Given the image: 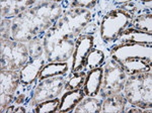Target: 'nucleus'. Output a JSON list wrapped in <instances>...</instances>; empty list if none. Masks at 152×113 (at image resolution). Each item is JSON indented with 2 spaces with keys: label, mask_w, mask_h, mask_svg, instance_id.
Instances as JSON below:
<instances>
[{
  "label": "nucleus",
  "mask_w": 152,
  "mask_h": 113,
  "mask_svg": "<svg viewBox=\"0 0 152 113\" xmlns=\"http://www.w3.org/2000/svg\"><path fill=\"white\" fill-rule=\"evenodd\" d=\"M152 33H144L133 28H128L120 33L117 38L120 45H143L151 46Z\"/></svg>",
  "instance_id": "11"
},
{
  "label": "nucleus",
  "mask_w": 152,
  "mask_h": 113,
  "mask_svg": "<svg viewBox=\"0 0 152 113\" xmlns=\"http://www.w3.org/2000/svg\"><path fill=\"white\" fill-rule=\"evenodd\" d=\"M72 77L69 80L66 81L65 83V90L66 91H71L75 89H79V88L83 87L84 84L85 78H86V72L81 71V72H75L72 73Z\"/></svg>",
  "instance_id": "21"
},
{
  "label": "nucleus",
  "mask_w": 152,
  "mask_h": 113,
  "mask_svg": "<svg viewBox=\"0 0 152 113\" xmlns=\"http://www.w3.org/2000/svg\"><path fill=\"white\" fill-rule=\"evenodd\" d=\"M102 69H104L102 84L99 95H100L104 99L105 97L123 91L127 78L125 71L113 59L105 64Z\"/></svg>",
  "instance_id": "5"
},
{
  "label": "nucleus",
  "mask_w": 152,
  "mask_h": 113,
  "mask_svg": "<svg viewBox=\"0 0 152 113\" xmlns=\"http://www.w3.org/2000/svg\"><path fill=\"white\" fill-rule=\"evenodd\" d=\"M84 98L79 104L74 108V111L76 112H87V113H99L102 112V101L100 99L94 97Z\"/></svg>",
  "instance_id": "17"
},
{
  "label": "nucleus",
  "mask_w": 152,
  "mask_h": 113,
  "mask_svg": "<svg viewBox=\"0 0 152 113\" xmlns=\"http://www.w3.org/2000/svg\"><path fill=\"white\" fill-rule=\"evenodd\" d=\"M102 76H104L102 67L90 70L86 73V78L83 84V91L86 96L96 97L99 95L102 84Z\"/></svg>",
  "instance_id": "12"
},
{
  "label": "nucleus",
  "mask_w": 152,
  "mask_h": 113,
  "mask_svg": "<svg viewBox=\"0 0 152 113\" xmlns=\"http://www.w3.org/2000/svg\"><path fill=\"white\" fill-rule=\"evenodd\" d=\"M28 61V50L24 43L1 40V70L20 71Z\"/></svg>",
  "instance_id": "3"
},
{
  "label": "nucleus",
  "mask_w": 152,
  "mask_h": 113,
  "mask_svg": "<svg viewBox=\"0 0 152 113\" xmlns=\"http://www.w3.org/2000/svg\"><path fill=\"white\" fill-rule=\"evenodd\" d=\"M151 71L130 76L129 79H126L123 88L124 96L133 106L151 112Z\"/></svg>",
  "instance_id": "2"
},
{
  "label": "nucleus",
  "mask_w": 152,
  "mask_h": 113,
  "mask_svg": "<svg viewBox=\"0 0 152 113\" xmlns=\"http://www.w3.org/2000/svg\"><path fill=\"white\" fill-rule=\"evenodd\" d=\"M152 15L151 13H141L139 15H135L131 22V28L144 33H152Z\"/></svg>",
  "instance_id": "19"
},
{
  "label": "nucleus",
  "mask_w": 152,
  "mask_h": 113,
  "mask_svg": "<svg viewBox=\"0 0 152 113\" xmlns=\"http://www.w3.org/2000/svg\"><path fill=\"white\" fill-rule=\"evenodd\" d=\"M66 80L63 78V76L48 78V79L41 81L40 84L34 90L31 104L37 105L38 103L43 102L45 100L54 99V98L58 97L62 92Z\"/></svg>",
  "instance_id": "7"
},
{
  "label": "nucleus",
  "mask_w": 152,
  "mask_h": 113,
  "mask_svg": "<svg viewBox=\"0 0 152 113\" xmlns=\"http://www.w3.org/2000/svg\"><path fill=\"white\" fill-rule=\"evenodd\" d=\"M75 38L72 33L59 28L55 23L43 38L46 60L49 63L66 62L74 53Z\"/></svg>",
  "instance_id": "1"
},
{
  "label": "nucleus",
  "mask_w": 152,
  "mask_h": 113,
  "mask_svg": "<svg viewBox=\"0 0 152 113\" xmlns=\"http://www.w3.org/2000/svg\"><path fill=\"white\" fill-rule=\"evenodd\" d=\"M45 62L46 59H44L43 56L29 60L26 65L19 71L21 84L26 86L31 85L35 81L38 80L42 69L46 65Z\"/></svg>",
  "instance_id": "10"
},
{
  "label": "nucleus",
  "mask_w": 152,
  "mask_h": 113,
  "mask_svg": "<svg viewBox=\"0 0 152 113\" xmlns=\"http://www.w3.org/2000/svg\"><path fill=\"white\" fill-rule=\"evenodd\" d=\"M19 84V71L1 70V94H14Z\"/></svg>",
  "instance_id": "14"
},
{
  "label": "nucleus",
  "mask_w": 152,
  "mask_h": 113,
  "mask_svg": "<svg viewBox=\"0 0 152 113\" xmlns=\"http://www.w3.org/2000/svg\"><path fill=\"white\" fill-rule=\"evenodd\" d=\"M94 36L84 35L81 34L77 38L75 41V49L73 53L72 60V69L71 73L81 72L84 70L85 60H86L88 54L94 49Z\"/></svg>",
  "instance_id": "8"
},
{
  "label": "nucleus",
  "mask_w": 152,
  "mask_h": 113,
  "mask_svg": "<svg viewBox=\"0 0 152 113\" xmlns=\"http://www.w3.org/2000/svg\"><path fill=\"white\" fill-rule=\"evenodd\" d=\"M59 104H60V99L58 97L54 99L45 100L43 102H40L36 105L34 111L36 113H54L58 111Z\"/></svg>",
  "instance_id": "20"
},
{
  "label": "nucleus",
  "mask_w": 152,
  "mask_h": 113,
  "mask_svg": "<svg viewBox=\"0 0 152 113\" xmlns=\"http://www.w3.org/2000/svg\"><path fill=\"white\" fill-rule=\"evenodd\" d=\"M134 16L122 9H114L107 12L100 23V36L104 43L116 41L120 33L131 28Z\"/></svg>",
  "instance_id": "4"
},
{
  "label": "nucleus",
  "mask_w": 152,
  "mask_h": 113,
  "mask_svg": "<svg viewBox=\"0 0 152 113\" xmlns=\"http://www.w3.org/2000/svg\"><path fill=\"white\" fill-rule=\"evenodd\" d=\"M105 60V56L104 51L96 50V49H92L90 53L88 54L86 60H85V66H84V72H88L90 70L102 67L104 65Z\"/></svg>",
  "instance_id": "18"
},
{
  "label": "nucleus",
  "mask_w": 152,
  "mask_h": 113,
  "mask_svg": "<svg viewBox=\"0 0 152 113\" xmlns=\"http://www.w3.org/2000/svg\"><path fill=\"white\" fill-rule=\"evenodd\" d=\"M28 50L29 54V60L40 58L44 55V43L40 38H36L28 43Z\"/></svg>",
  "instance_id": "22"
},
{
  "label": "nucleus",
  "mask_w": 152,
  "mask_h": 113,
  "mask_svg": "<svg viewBox=\"0 0 152 113\" xmlns=\"http://www.w3.org/2000/svg\"><path fill=\"white\" fill-rule=\"evenodd\" d=\"M68 73V64L66 62L48 63L42 69L38 81L48 79V78L58 77V76H65Z\"/></svg>",
  "instance_id": "16"
},
{
  "label": "nucleus",
  "mask_w": 152,
  "mask_h": 113,
  "mask_svg": "<svg viewBox=\"0 0 152 113\" xmlns=\"http://www.w3.org/2000/svg\"><path fill=\"white\" fill-rule=\"evenodd\" d=\"M91 20V12L82 7H72L60 17L56 25L59 28L72 33L75 38H78L82 33L83 28Z\"/></svg>",
  "instance_id": "6"
},
{
  "label": "nucleus",
  "mask_w": 152,
  "mask_h": 113,
  "mask_svg": "<svg viewBox=\"0 0 152 113\" xmlns=\"http://www.w3.org/2000/svg\"><path fill=\"white\" fill-rule=\"evenodd\" d=\"M127 103H128V101H127L126 97L123 94H120V93L107 96L102 101V112L122 113L126 110Z\"/></svg>",
  "instance_id": "15"
},
{
  "label": "nucleus",
  "mask_w": 152,
  "mask_h": 113,
  "mask_svg": "<svg viewBox=\"0 0 152 113\" xmlns=\"http://www.w3.org/2000/svg\"><path fill=\"white\" fill-rule=\"evenodd\" d=\"M86 97L84 91L81 88L71 91H66L65 94H63L62 98L60 100L58 112H72L74 108L79 104L80 102Z\"/></svg>",
  "instance_id": "13"
},
{
  "label": "nucleus",
  "mask_w": 152,
  "mask_h": 113,
  "mask_svg": "<svg viewBox=\"0 0 152 113\" xmlns=\"http://www.w3.org/2000/svg\"><path fill=\"white\" fill-rule=\"evenodd\" d=\"M113 60L116 61L125 71V73L130 76L151 71V60L148 56H123V58H113Z\"/></svg>",
  "instance_id": "9"
}]
</instances>
